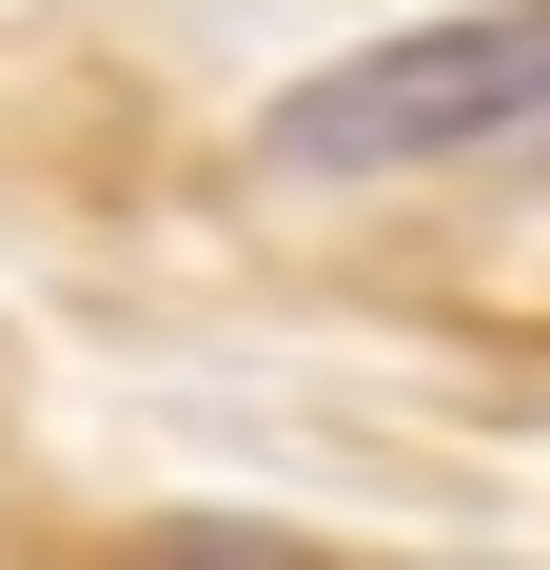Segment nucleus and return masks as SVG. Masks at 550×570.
<instances>
[{
    "label": "nucleus",
    "mask_w": 550,
    "mask_h": 570,
    "mask_svg": "<svg viewBox=\"0 0 550 570\" xmlns=\"http://www.w3.org/2000/svg\"><path fill=\"white\" fill-rule=\"evenodd\" d=\"M511 138H550V0L433 20V40H354L256 118L275 177H413V158H511Z\"/></svg>",
    "instance_id": "1"
},
{
    "label": "nucleus",
    "mask_w": 550,
    "mask_h": 570,
    "mask_svg": "<svg viewBox=\"0 0 550 570\" xmlns=\"http://www.w3.org/2000/svg\"><path fill=\"white\" fill-rule=\"evenodd\" d=\"M118 570H334V551H295V531H256V512H158Z\"/></svg>",
    "instance_id": "2"
},
{
    "label": "nucleus",
    "mask_w": 550,
    "mask_h": 570,
    "mask_svg": "<svg viewBox=\"0 0 550 570\" xmlns=\"http://www.w3.org/2000/svg\"><path fill=\"white\" fill-rule=\"evenodd\" d=\"M511 158H550V138H511Z\"/></svg>",
    "instance_id": "3"
}]
</instances>
